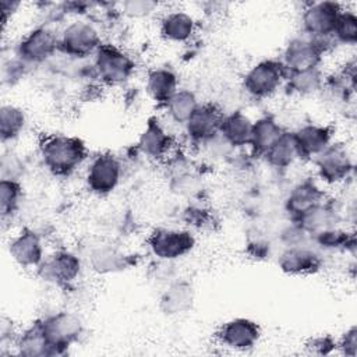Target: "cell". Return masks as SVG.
I'll use <instances>...</instances> for the list:
<instances>
[{
    "mask_svg": "<svg viewBox=\"0 0 357 357\" xmlns=\"http://www.w3.org/2000/svg\"><path fill=\"white\" fill-rule=\"evenodd\" d=\"M326 198L328 194L321 187L318 180L308 177L298 181L291 187L284 199V211L289 216V220L297 219L307 211L326 201Z\"/></svg>",
    "mask_w": 357,
    "mask_h": 357,
    "instance_id": "19",
    "label": "cell"
},
{
    "mask_svg": "<svg viewBox=\"0 0 357 357\" xmlns=\"http://www.w3.org/2000/svg\"><path fill=\"white\" fill-rule=\"evenodd\" d=\"M146 244L156 259L176 262L195 248L197 238L190 229L158 227L149 233Z\"/></svg>",
    "mask_w": 357,
    "mask_h": 357,
    "instance_id": "9",
    "label": "cell"
},
{
    "mask_svg": "<svg viewBox=\"0 0 357 357\" xmlns=\"http://www.w3.org/2000/svg\"><path fill=\"white\" fill-rule=\"evenodd\" d=\"M185 220L188 222V225L194 226V227H201V226H206L209 222V212L204 208H198V206H190L185 212Z\"/></svg>",
    "mask_w": 357,
    "mask_h": 357,
    "instance_id": "37",
    "label": "cell"
},
{
    "mask_svg": "<svg viewBox=\"0 0 357 357\" xmlns=\"http://www.w3.org/2000/svg\"><path fill=\"white\" fill-rule=\"evenodd\" d=\"M284 131L286 130L280 126V123H278V120L272 116H261L254 120L251 139L248 145L252 156L262 159L266 151Z\"/></svg>",
    "mask_w": 357,
    "mask_h": 357,
    "instance_id": "25",
    "label": "cell"
},
{
    "mask_svg": "<svg viewBox=\"0 0 357 357\" xmlns=\"http://www.w3.org/2000/svg\"><path fill=\"white\" fill-rule=\"evenodd\" d=\"M39 155L50 174L54 177H68L86 162L88 148L79 137L52 134L40 139Z\"/></svg>",
    "mask_w": 357,
    "mask_h": 357,
    "instance_id": "1",
    "label": "cell"
},
{
    "mask_svg": "<svg viewBox=\"0 0 357 357\" xmlns=\"http://www.w3.org/2000/svg\"><path fill=\"white\" fill-rule=\"evenodd\" d=\"M286 77L287 71L279 59H264L248 67L241 78V88L250 98L264 100L284 85Z\"/></svg>",
    "mask_w": 357,
    "mask_h": 357,
    "instance_id": "4",
    "label": "cell"
},
{
    "mask_svg": "<svg viewBox=\"0 0 357 357\" xmlns=\"http://www.w3.org/2000/svg\"><path fill=\"white\" fill-rule=\"evenodd\" d=\"M262 337L259 324L251 318L237 317L225 321L215 332L216 343L229 351L247 353L257 347Z\"/></svg>",
    "mask_w": 357,
    "mask_h": 357,
    "instance_id": "10",
    "label": "cell"
},
{
    "mask_svg": "<svg viewBox=\"0 0 357 357\" xmlns=\"http://www.w3.org/2000/svg\"><path fill=\"white\" fill-rule=\"evenodd\" d=\"M198 105L199 102L194 91L188 88H178L167 100L163 109L170 121L178 126H184Z\"/></svg>",
    "mask_w": 357,
    "mask_h": 357,
    "instance_id": "29",
    "label": "cell"
},
{
    "mask_svg": "<svg viewBox=\"0 0 357 357\" xmlns=\"http://www.w3.org/2000/svg\"><path fill=\"white\" fill-rule=\"evenodd\" d=\"M337 353L344 357L357 356V328L351 325L337 339Z\"/></svg>",
    "mask_w": 357,
    "mask_h": 357,
    "instance_id": "36",
    "label": "cell"
},
{
    "mask_svg": "<svg viewBox=\"0 0 357 357\" xmlns=\"http://www.w3.org/2000/svg\"><path fill=\"white\" fill-rule=\"evenodd\" d=\"M11 259L24 269H38L46 258L45 244L39 233L31 227H22L8 241Z\"/></svg>",
    "mask_w": 357,
    "mask_h": 357,
    "instance_id": "16",
    "label": "cell"
},
{
    "mask_svg": "<svg viewBox=\"0 0 357 357\" xmlns=\"http://www.w3.org/2000/svg\"><path fill=\"white\" fill-rule=\"evenodd\" d=\"M317 180L325 185L344 184L354 174V155L347 144L333 141L314 160Z\"/></svg>",
    "mask_w": 357,
    "mask_h": 357,
    "instance_id": "5",
    "label": "cell"
},
{
    "mask_svg": "<svg viewBox=\"0 0 357 357\" xmlns=\"http://www.w3.org/2000/svg\"><path fill=\"white\" fill-rule=\"evenodd\" d=\"M278 266L289 276H311L322 271L324 254L311 243L283 247L278 257Z\"/></svg>",
    "mask_w": 357,
    "mask_h": 357,
    "instance_id": "14",
    "label": "cell"
},
{
    "mask_svg": "<svg viewBox=\"0 0 357 357\" xmlns=\"http://www.w3.org/2000/svg\"><path fill=\"white\" fill-rule=\"evenodd\" d=\"M21 6V3H18V1H1V4H0V7H1V22H3V25H6L7 24V20L10 18V11L14 14V13H17V10H18V7Z\"/></svg>",
    "mask_w": 357,
    "mask_h": 357,
    "instance_id": "39",
    "label": "cell"
},
{
    "mask_svg": "<svg viewBox=\"0 0 357 357\" xmlns=\"http://www.w3.org/2000/svg\"><path fill=\"white\" fill-rule=\"evenodd\" d=\"M47 357L64 356L84 335V322L75 312L61 310L38 318Z\"/></svg>",
    "mask_w": 357,
    "mask_h": 357,
    "instance_id": "2",
    "label": "cell"
},
{
    "mask_svg": "<svg viewBox=\"0 0 357 357\" xmlns=\"http://www.w3.org/2000/svg\"><path fill=\"white\" fill-rule=\"evenodd\" d=\"M279 240L283 244V247H291V245H301V244H308L310 241V234L305 233L300 226L289 220V225L280 230Z\"/></svg>",
    "mask_w": 357,
    "mask_h": 357,
    "instance_id": "34",
    "label": "cell"
},
{
    "mask_svg": "<svg viewBox=\"0 0 357 357\" xmlns=\"http://www.w3.org/2000/svg\"><path fill=\"white\" fill-rule=\"evenodd\" d=\"M194 298V287L190 282L184 279H173L160 294L159 307L165 315H181L192 308Z\"/></svg>",
    "mask_w": 357,
    "mask_h": 357,
    "instance_id": "21",
    "label": "cell"
},
{
    "mask_svg": "<svg viewBox=\"0 0 357 357\" xmlns=\"http://www.w3.org/2000/svg\"><path fill=\"white\" fill-rule=\"evenodd\" d=\"M303 350L308 356H332L337 353V339L329 333H319L310 336L303 343Z\"/></svg>",
    "mask_w": 357,
    "mask_h": 357,
    "instance_id": "33",
    "label": "cell"
},
{
    "mask_svg": "<svg viewBox=\"0 0 357 357\" xmlns=\"http://www.w3.org/2000/svg\"><path fill=\"white\" fill-rule=\"evenodd\" d=\"M36 271L45 282L57 287H70L82 273V259L75 252L61 248L46 255Z\"/></svg>",
    "mask_w": 357,
    "mask_h": 357,
    "instance_id": "13",
    "label": "cell"
},
{
    "mask_svg": "<svg viewBox=\"0 0 357 357\" xmlns=\"http://www.w3.org/2000/svg\"><path fill=\"white\" fill-rule=\"evenodd\" d=\"M343 10V6L337 1L308 3L300 15L301 33L314 39L333 40L332 35Z\"/></svg>",
    "mask_w": 357,
    "mask_h": 357,
    "instance_id": "11",
    "label": "cell"
},
{
    "mask_svg": "<svg viewBox=\"0 0 357 357\" xmlns=\"http://www.w3.org/2000/svg\"><path fill=\"white\" fill-rule=\"evenodd\" d=\"M333 45L331 39H314L300 33L287 40L279 60L287 73L318 67Z\"/></svg>",
    "mask_w": 357,
    "mask_h": 357,
    "instance_id": "6",
    "label": "cell"
},
{
    "mask_svg": "<svg viewBox=\"0 0 357 357\" xmlns=\"http://www.w3.org/2000/svg\"><path fill=\"white\" fill-rule=\"evenodd\" d=\"M291 132L301 160L312 162L335 141V128L329 124L305 123Z\"/></svg>",
    "mask_w": 357,
    "mask_h": 357,
    "instance_id": "17",
    "label": "cell"
},
{
    "mask_svg": "<svg viewBox=\"0 0 357 357\" xmlns=\"http://www.w3.org/2000/svg\"><path fill=\"white\" fill-rule=\"evenodd\" d=\"M251 117L243 110L225 113L219 127L220 139L231 149L245 148L250 145L252 131Z\"/></svg>",
    "mask_w": 357,
    "mask_h": 357,
    "instance_id": "20",
    "label": "cell"
},
{
    "mask_svg": "<svg viewBox=\"0 0 357 357\" xmlns=\"http://www.w3.org/2000/svg\"><path fill=\"white\" fill-rule=\"evenodd\" d=\"M247 254L254 259H264L269 257V244L262 240H252L247 244Z\"/></svg>",
    "mask_w": 357,
    "mask_h": 357,
    "instance_id": "38",
    "label": "cell"
},
{
    "mask_svg": "<svg viewBox=\"0 0 357 357\" xmlns=\"http://www.w3.org/2000/svg\"><path fill=\"white\" fill-rule=\"evenodd\" d=\"M332 39L343 46H354L357 43V15L354 11L343 10L340 13Z\"/></svg>",
    "mask_w": 357,
    "mask_h": 357,
    "instance_id": "32",
    "label": "cell"
},
{
    "mask_svg": "<svg viewBox=\"0 0 357 357\" xmlns=\"http://www.w3.org/2000/svg\"><path fill=\"white\" fill-rule=\"evenodd\" d=\"M28 117L21 106L3 103L0 107V138L6 145L18 139L25 131Z\"/></svg>",
    "mask_w": 357,
    "mask_h": 357,
    "instance_id": "28",
    "label": "cell"
},
{
    "mask_svg": "<svg viewBox=\"0 0 357 357\" xmlns=\"http://www.w3.org/2000/svg\"><path fill=\"white\" fill-rule=\"evenodd\" d=\"M22 185L18 178L1 177L0 181V215L1 220L13 219L21 208L22 204Z\"/></svg>",
    "mask_w": 357,
    "mask_h": 357,
    "instance_id": "31",
    "label": "cell"
},
{
    "mask_svg": "<svg viewBox=\"0 0 357 357\" xmlns=\"http://www.w3.org/2000/svg\"><path fill=\"white\" fill-rule=\"evenodd\" d=\"M89 264L98 273H113L128 266V255L112 245H98L88 257Z\"/></svg>",
    "mask_w": 357,
    "mask_h": 357,
    "instance_id": "30",
    "label": "cell"
},
{
    "mask_svg": "<svg viewBox=\"0 0 357 357\" xmlns=\"http://www.w3.org/2000/svg\"><path fill=\"white\" fill-rule=\"evenodd\" d=\"M311 244L324 252H346L354 257L356 254V233L344 227L332 226L314 233L310 237Z\"/></svg>",
    "mask_w": 357,
    "mask_h": 357,
    "instance_id": "23",
    "label": "cell"
},
{
    "mask_svg": "<svg viewBox=\"0 0 357 357\" xmlns=\"http://www.w3.org/2000/svg\"><path fill=\"white\" fill-rule=\"evenodd\" d=\"M93 75L107 86H120L128 82L135 74V60L123 47L112 43H102L92 56Z\"/></svg>",
    "mask_w": 357,
    "mask_h": 357,
    "instance_id": "3",
    "label": "cell"
},
{
    "mask_svg": "<svg viewBox=\"0 0 357 357\" xmlns=\"http://www.w3.org/2000/svg\"><path fill=\"white\" fill-rule=\"evenodd\" d=\"M262 159L266 162L269 167L278 172H283L291 167L298 160V153L294 144L293 132L286 130L276 139V142L266 151Z\"/></svg>",
    "mask_w": 357,
    "mask_h": 357,
    "instance_id": "27",
    "label": "cell"
},
{
    "mask_svg": "<svg viewBox=\"0 0 357 357\" xmlns=\"http://www.w3.org/2000/svg\"><path fill=\"white\" fill-rule=\"evenodd\" d=\"M324 82H325V74L321 66H318V67H310V68L287 73L283 86H286L290 95L307 98V96H312L322 92Z\"/></svg>",
    "mask_w": 357,
    "mask_h": 357,
    "instance_id": "26",
    "label": "cell"
},
{
    "mask_svg": "<svg viewBox=\"0 0 357 357\" xmlns=\"http://www.w3.org/2000/svg\"><path fill=\"white\" fill-rule=\"evenodd\" d=\"M178 89V77L169 67H155L146 73L145 91L159 106L165 107L172 95Z\"/></svg>",
    "mask_w": 357,
    "mask_h": 357,
    "instance_id": "24",
    "label": "cell"
},
{
    "mask_svg": "<svg viewBox=\"0 0 357 357\" xmlns=\"http://www.w3.org/2000/svg\"><path fill=\"white\" fill-rule=\"evenodd\" d=\"M123 177V165L117 155L100 152L95 155L85 170L86 190L96 197H107L116 191Z\"/></svg>",
    "mask_w": 357,
    "mask_h": 357,
    "instance_id": "8",
    "label": "cell"
},
{
    "mask_svg": "<svg viewBox=\"0 0 357 357\" xmlns=\"http://www.w3.org/2000/svg\"><path fill=\"white\" fill-rule=\"evenodd\" d=\"M102 43L99 29L86 20L70 21L59 32V52L73 59L93 56Z\"/></svg>",
    "mask_w": 357,
    "mask_h": 357,
    "instance_id": "7",
    "label": "cell"
},
{
    "mask_svg": "<svg viewBox=\"0 0 357 357\" xmlns=\"http://www.w3.org/2000/svg\"><path fill=\"white\" fill-rule=\"evenodd\" d=\"M59 52V33L49 26H36L15 45L14 54L26 66H38Z\"/></svg>",
    "mask_w": 357,
    "mask_h": 357,
    "instance_id": "12",
    "label": "cell"
},
{
    "mask_svg": "<svg viewBox=\"0 0 357 357\" xmlns=\"http://www.w3.org/2000/svg\"><path fill=\"white\" fill-rule=\"evenodd\" d=\"M223 114L225 113L216 103H199L195 112L183 126L190 142L194 145H205L215 139L219 135V127Z\"/></svg>",
    "mask_w": 357,
    "mask_h": 357,
    "instance_id": "15",
    "label": "cell"
},
{
    "mask_svg": "<svg viewBox=\"0 0 357 357\" xmlns=\"http://www.w3.org/2000/svg\"><path fill=\"white\" fill-rule=\"evenodd\" d=\"M173 146L174 138L172 134L165 128L158 117H149L137 141V149L139 153L151 160L159 162L170 156Z\"/></svg>",
    "mask_w": 357,
    "mask_h": 357,
    "instance_id": "18",
    "label": "cell"
},
{
    "mask_svg": "<svg viewBox=\"0 0 357 357\" xmlns=\"http://www.w3.org/2000/svg\"><path fill=\"white\" fill-rule=\"evenodd\" d=\"M197 32L195 18L184 10L166 13L159 21L160 36L170 43H187Z\"/></svg>",
    "mask_w": 357,
    "mask_h": 357,
    "instance_id": "22",
    "label": "cell"
},
{
    "mask_svg": "<svg viewBox=\"0 0 357 357\" xmlns=\"http://www.w3.org/2000/svg\"><path fill=\"white\" fill-rule=\"evenodd\" d=\"M158 8V3L148 0H130L121 4V11L130 18H142L152 14Z\"/></svg>",
    "mask_w": 357,
    "mask_h": 357,
    "instance_id": "35",
    "label": "cell"
}]
</instances>
